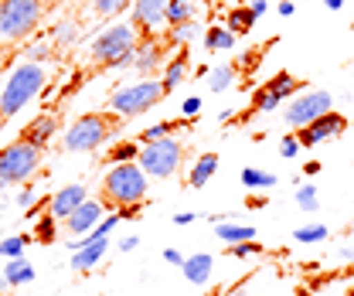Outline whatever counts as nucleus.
Here are the masks:
<instances>
[{"mask_svg": "<svg viewBox=\"0 0 354 296\" xmlns=\"http://www.w3.org/2000/svg\"><path fill=\"white\" fill-rule=\"evenodd\" d=\"M44 82H48V75H44V68L38 62H21V65H14V72L7 75V85H3V92H0V123H7L10 116H17L44 89Z\"/></svg>", "mask_w": 354, "mask_h": 296, "instance_id": "f257e3e1", "label": "nucleus"}, {"mask_svg": "<svg viewBox=\"0 0 354 296\" xmlns=\"http://www.w3.org/2000/svg\"><path fill=\"white\" fill-rule=\"evenodd\" d=\"M136 58V28L120 21L109 24L95 41H92V65L95 68H127Z\"/></svg>", "mask_w": 354, "mask_h": 296, "instance_id": "f03ea898", "label": "nucleus"}, {"mask_svg": "<svg viewBox=\"0 0 354 296\" xmlns=\"http://www.w3.org/2000/svg\"><path fill=\"white\" fill-rule=\"evenodd\" d=\"M102 198L106 205H143L147 198V170L140 164H116L102 181Z\"/></svg>", "mask_w": 354, "mask_h": 296, "instance_id": "7ed1b4c3", "label": "nucleus"}, {"mask_svg": "<svg viewBox=\"0 0 354 296\" xmlns=\"http://www.w3.org/2000/svg\"><path fill=\"white\" fill-rule=\"evenodd\" d=\"M44 14L41 0H0V38L24 41L38 31Z\"/></svg>", "mask_w": 354, "mask_h": 296, "instance_id": "20e7f679", "label": "nucleus"}, {"mask_svg": "<svg viewBox=\"0 0 354 296\" xmlns=\"http://www.w3.org/2000/svg\"><path fill=\"white\" fill-rule=\"evenodd\" d=\"M116 120H123V116H106V113H86V116H79L68 133H65V150L68 154H88V150H95L99 143H106L109 136H113V129H116Z\"/></svg>", "mask_w": 354, "mask_h": 296, "instance_id": "39448f33", "label": "nucleus"}, {"mask_svg": "<svg viewBox=\"0 0 354 296\" xmlns=\"http://www.w3.org/2000/svg\"><path fill=\"white\" fill-rule=\"evenodd\" d=\"M164 95H167L164 82L143 79V82H133V85H127V89H116V92L109 95V109H113L116 116L130 120V116H143L147 109H153Z\"/></svg>", "mask_w": 354, "mask_h": 296, "instance_id": "423d86ee", "label": "nucleus"}, {"mask_svg": "<svg viewBox=\"0 0 354 296\" xmlns=\"http://www.w3.org/2000/svg\"><path fill=\"white\" fill-rule=\"evenodd\" d=\"M180 160H184V147H180V140H174V136L143 143L140 147V157H136V164L147 170V177H157V181L171 177L180 167Z\"/></svg>", "mask_w": 354, "mask_h": 296, "instance_id": "0eeeda50", "label": "nucleus"}, {"mask_svg": "<svg viewBox=\"0 0 354 296\" xmlns=\"http://www.w3.org/2000/svg\"><path fill=\"white\" fill-rule=\"evenodd\" d=\"M38 167H41V147L28 140H14L10 147L0 150V177L7 184H24Z\"/></svg>", "mask_w": 354, "mask_h": 296, "instance_id": "6e6552de", "label": "nucleus"}, {"mask_svg": "<svg viewBox=\"0 0 354 296\" xmlns=\"http://www.w3.org/2000/svg\"><path fill=\"white\" fill-rule=\"evenodd\" d=\"M334 109V95L327 89H310L304 95H297L290 106H286V123L293 129H304L310 127L313 120H320L324 113Z\"/></svg>", "mask_w": 354, "mask_h": 296, "instance_id": "1a4fd4ad", "label": "nucleus"}, {"mask_svg": "<svg viewBox=\"0 0 354 296\" xmlns=\"http://www.w3.org/2000/svg\"><path fill=\"white\" fill-rule=\"evenodd\" d=\"M304 89V79H297V75H290V72H279V75H272L269 82H263L256 89V95H252V113H272V109H279L293 92H300Z\"/></svg>", "mask_w": 354, "mask_h": 296, "instance_id": "9d476101", "label": "nucleus"}, {"mask_svg": "<svg viewBox=\"0 0 354 296\" xmlns=\"http://www.w3.org/2000/svg\"><path fill=\"white\" fill-rule=\"evenodd\" d=\"M344 129H348V116L337 113V109H330V113H324L320 120H313L310 127L297 129V136H300L304 147H317V143H327V140L341 136Z\"/></svg>", "mask_w": 354, "mask_h": 296, "instance_id": "9b49d317", "label": "nucleus"}, {"mask_svg": "<svg viewBox=\"0 0 354 296\" xmlns=\"http://www.w3.org/2000/svg\"><path fill=\"white\" fill-rule=\"evenodd\" d=\"M68 249H72V269L86 272V269H92V266L106 255V249H109V235H95V232H88L86 239L72 242Z\"/></svg>", "mask_w": 354, "mask_h": 296, "instance_id": "f8f14e48", "label": "nucleus"}, {"mask_svg": "<svg viewBox=\"0 0 354 296\" xmlns=\"http://www.w3.org/2000/svg\"><path fill=\"white\" fill-rule=\"evenodd\" d=\"M167 3L171 0H133V28L136 31H153L167 21Z\"/></svg>", "mask_w": 354, "mask_h": 296, "instance_id": "ddd939ff", "label": "nucleus"}, {"mask_svg": "<svg viewBox=\"0 0 354 296\" xmlns=\"http://www.w3.org/2000/svg\"><path fill=\"white\" fill-rule=\"evenodd\" d=\"M99 218H102V201H92V198H88L86 205H79L75 212L65 218V228H68L72 235H88V232L99 225Z\"/></svg>", "mask_w": 354, "mask_h": 296, "instance_id": "4468645a", "label": "nucleus"}, {"mask_svg": "<svg viewBox=\"0 0 354 296\" xmlns=\"http://www.w3.org/2000/svg\"><path fill=\"white\" fill-rule=\"evenodd\" d=\"M88 201V191L82 184H68V187H62L55 198H51V214L58 218V221H65L68 214L75 212L79 205H86Z\"/></svg>", "mask_w": 354, "mask_h": 296, "instance_id": "2eb2a0df", "label": "nucleus"}, {"mask_svg": "<svg viewBox=\"0 0 354 296\" xmlns=\"http://www.w3.org/2000/svg\"><path fill=\"white\" fill-rule=\"evenodd\" d=\"M164 44H157V41H147L143 44H136V58H133V68L140 72V75H153L160 65H164Z\"/></svg>", "mask_w": 354, "mask_h": 296, "instance_id": "dca6fc26", "label": "nucleus"}, {"mask_svg": "<svg viewBox=\"0 0 354 296\" xmlns=\"http://www.w3.org/2000/svg\"><path fill=\"white\" fill-rule=\"evenodd\" d=\"M212 266H215V259L205 252H194L184 259V266H180V272H184V279L187 283H194V286H208L212 283Z\"/></svg>", "mask_w": 354, "mask_h": 296, "instance_id": "f3484780", "label": "nucleus"}, {"mask_svg": "<svg viewBox=\"0 0 354 296\" xmlns=\"http://www.w3.org/2000/svg\"><path fill=\"white\" fill-rule=\"evenodd\" d=\"M55 129H58V123H55V116H38V120H31L28 127L21 129V140H28V143H35V147H41L55 136Z\"/></svg>", "mask_w": 354, "mask_h": 296, "instance_id": "a211bd4d", "label": "nucleus"}, {"mask_svg": "<svg viewBox=\"0 0 354 296\" xmlns=\"http://www.w3.org/2000/svg\"><path fill=\"white\" fill-rule=\"evenodd\" d=\"M235 31L228 28V24H212L208 31H205V48L208 51H232L235 48Z\"/></svg>", "mask_w": 354, "mask_h": 296, "instance_id": "6ab92c4d", "label": "nucleus"}, {"mask_svg": "<svg viewBox=\"0 0 354 296\" xmlns=\"http://www.w3.org/2000/svg\"><path fill=\"white\" fill-rule=\"evenodd\" d=\"M215 170H218V154H205L198 164H194V170H191V177H187V184L198 191V187H205L212 177H215Z\"/></svg>", "mask_w": 354, "mask_h": 296, "instance_id": "aec40b11", "label": "nucleus"}, {"mask_svg": "<svg viewBox=\"0 0 354 296\" xmlns=\"http://www.w3.org/2000/svg\"><path fill=\"white\" fill-rule=\"evenodd\" d=\"M215 235H218L221 242H249V239H256V228L252 225H232V221H218L215 225Z\"/></svg>", "mask_w": 354, "mask_h": 296, "instance_id": "412c9836", "label": "nucleus"}, {"mask_svg": "<svg viewBox=\"0 0 354 296\" xmlns=\"http://www.w3.org/2000/svg\"><path fill=\"white\" fill-rule=\"evenodd\" d=\"M35 279V269L24 262V259H10L7 269H3V283L7 286H21V283H31Z\"/></svg>", "mask_w": 354, "mask_h": 296, "instance_id": "4be33fe9", "label": "nucleus"}, {"mask_svg": "<svg viewBox=\"0 0 354 296\" xmlns=\"http://www.w3.org/2000/svg\"><path fill=\"white\" fill-rule=\"evenodd\" d=\"M235 79H239L235 65H215V68L208 72V89H212V92H225V89H232Z\"/></svg>", "mask_w": 354, "mask_h": 296, "instance_id": "5701e85b", "label": "nucleus"}, {"mask_svg": "<svg viewBox=\"0 0 354 296\" xmlns=\"http://www.w3.org/2000/svg\"><path fill=\"white\" fill-rule=\"evenodd\" d=\"M184 79H187V55H177L174 62L167 65V72H164V79H160V82H164V89H167V92H174Z\"/></svg>", "mask_w": 354, "mask_h": 296, "instance_id": "b1692460", "label": "nucleus"}, {"mask_svg": "<svg viewBox=\"0 0 354 296\" xmlns=\"http://www.w3.org/2000/svg\"><path fill=\"white\" fill-rule=\"evenodd\" d=\"M252 24H256V10H252V7H232V14H228V28H232L235 35L252 31Z\"/></svg>", "mask_w": 354, "mask_h": 296, "instance_id": "393cba45", "label": "nucleus"}, {"mask_svg": "<svg viewBox=\"0 0 354 296\" xmlns=\"http://www.w3.org/2000/svg\"><path fill=\"white\" fill-rule=\"evenodd\" d=\"M187 123H180V120H171V123H153V127H147L140 133V143H153V140H164V136H171L174 129H184Z\"/></svg>", "mask_w": 354, "mask_h": 296, "instance_id": "a878e982", "label": "nucleus"}, {"mask_svg": "<svg viewBox=\"0 0 354 296\" xmlns=\"http://www.w3.org/2000/svg\"><path fill=\"white\" fill-rule=\"evenodd\" d=\"M167 21L171 24H187V21H194V7L187 3V0H171L167 3Z\"/></svg>", "mask_w": 354, "mask_h": 296, "instance_id": "bb28decb", "label": "nucleus"}, {"mask_svg": "<svg viewBox=\"0 0 354 296\" xmlns=\"http://www.w3.org/2000/svg\"><path fill=\"white\" fill-rule=\"evenodd\" d=\"M242 184H245V187H272V184H276V174H269V170H256V167H245V170H242Z\"/></svg>", "mask_w": 354, "mask_h": 296, "instance_id": "cd10ccee", "label": "nucleus"}, {"mask_svg": "<svg viewBox=\"0 0 354 296\" xmlns=\"http://www.w3.org/2000/svg\"><path fill=\"white\" fill-rule=\"evenodd\" d=\"M330 232H327V225H304V228H297L293 232V239L297 242H304V246H313V242H324Z\"/></svg>", "mask_w": 354, "mask_h": 296, "instance_id": "c85d7f7f", "label": "nucleus"}, {"mask_svg": "<svg viewBox=\"0 0 354 296\" xmlns=\"http://www.w3.org/2000/svg\"><path fill=\"white\" fill-rule=\"evenodd\" d=\"M130 7H133V0H92V10L99 17H113V14H123Z\"/></svg>", "mask_w": 354, "mask_h": 296, "instance_id": "c756f323", "label": "nucleus"}, {"mask_svg": "<svg viewBox=\"0 0 354 296\" xmlns=\"http://www.w3.org/2000/svg\"><path fill=\"white\" fill-rule=\"evenodd\" d=\"M140 147H143V143H116V147L109 150V160H113V164H130V160L140 157Z\"/></svg>", "mask_w": 354, "mask_h": 296, "instance_id": "7c9ffc66", "label": "nucleus"}, {"mask_svg": "<svg viewBox=\"0 0 354 296\" xmlns=\"http://www.w3.org/2000/svg\"><path fill=\"white\" fill-rule=\"evenodd\" d=\"M297 205H300V212H307V214H313L320 208V198H317V187H313V184L297 187Z\"/></svg>", "mask_w": 354, "mask_h": 296, "instance_id": "2f4dec72", "label": "nucleus"}, {"mask_svg": "<svg viewBox=\"0 0 354 296\" xmlns=\"http://www.w3.org/2000/svg\"><path fill=\"white\" fill-rule=\"evenodd\" d=\"M55 232H58V218L55 214H44L41 221H38V228H35V239L48 246V242H55Z\"/></svg>", "mask_w": 354, "mask_h": 296, "instance_id": "473e14b6", "label": "nucleus"}, {"mask_svg": "<svg viewBox=\"0 0 354 296\" xmlns=\"http://www.w3.org/2000/svg\"><path fill=\"white\" fill-rule=\"evenodd\" d=\"M24 246H28V235H10V239L0 242V255H7V259H21Z\"/></svg>", "mask_w": 354, "mask_h": 296, "instance_id": "72a5a7b5", "label": "nucleus"}, {"mask_svg": "<svg viewBox=\"0 0 354 296\" xmlns=\"http://www.w3.org/2000/svg\"><path fill=\"white\" fill-rule=\"evenodd\" d=\"M75 38H79V24L75 21H62L55 28V44H75Z\"/></svg>", "mask_w": 354, "mask_h": 296, "instance_id": "f704fd0d", "label": "nucleus"}, {"mask_svg": "<svg viewBox=\"0 0 354 296\" xmlns=\"http://www.w3.org/2000/svg\"><path fill=\"white\" fill-rule=\"evenodd\" d=\"M194 38H198V24H194V21L171 28V41L174 44H187V41H194Z\"/></svg>", "mask_w": 354, "mask_h": 296, "instance_id": "c9c22d12", "label": "nucleus"}, {"mask_svg": "<svg viewBox=\"0 0 354 296\" xmlns=\"http://www.w3.org/2000/svg\"><path fill=\"white\" fill-rule=\"evenodd\" d=\"M228 252L235 255V259H249V255L263 252V246H259L256 239H249V242H235V246H228Z\"/></svg>", "mask_w": 354, "mask_h": 296, "instance_id": "e433bc0d", "label": "nucleus"}, {"mask_svg": "<svg viewBox=\"0 0 354 296\" xmlns=\"http://www.w3.org/2000/svg\"><path fill=\"white\" fill-rule=\"evenodd\" d=\"M300 147H304V143H300V136H297V133L279 140V154H283V157H297V154H300Z\"/></svg>", "mask_w": 354, "mask_h": 296, "instance_id": "4c0bfd02", "label": "nucleus"}, {"mask_svg": "<svg viewBox=\"0 0 354 296\" xmlns=\"http://www.w3.org/2000/svg\"><path fill=\"white\" fill-rule=\"evenodd\" d=\"M120 221H123V218H120V212H116V214H106V218H102V221H99L92 232H95V235H109V232H113Z\"/></svg>", "mask_w": 354, "mask_h": 296, "instance_id": "58836bf2", "label": "nucleus"}, {"mask_svg": "<svg viewBox=\"0 0 354 296\" xmlns=\"http://www.w3.org/2000/svg\"><path fill=\"white\" fill-rule=\"evenodd\" d=\"M198 113H201V99H198V95L184 99V106H180V116H184V120H194Z\"/></svg>", "mask_w": 354, "mask_h": 296, "instance_id": "ea45409f", "label": "nucleus"}, {"mask_svg": "<svg viewBox=\"0 0 354 296\" xmlns=\"http://www.w3.org/2000/svg\"><path fill=\"white\" fill-rule=\"evenodd\" d=\"M164 262H171V266H184V255L177 252V249H164Z\"/></svg>", "mask_w": 354, "mask_h": 296, "instance_id": "a19ab883", "label": "nucleus"}, {"mask_svg": "<svg viewBox=\"0 0 354 296\" xmlns=\"http://www.w3.org/2000/svg\"><path fill=\"white\" fill-rule=\"evenodd\" d=\"M17 201H21L24 208H35V201H38V194H35V191L28 187V191H21V198H17Z\"/></svg>", "mask_w": 354, "mask_h": 296, "instance_id": "79ce46f5", "label": "nucleus"}, {"mask_svg": "<svg viewBox=\"0 0 354 296\" xmlns=\"http://www.w3.org/2000/svg\"><path fill=\"white\" fill-rule=\"evenodd\" d=\"M48 51H51L48 44H35V48H31V62H44V58H48Z\"/></svg>", "mask_w": 354, "mask_h": 296, "instance_id": "37998d69", "label": "nucleus"}, {"mask_svg": "<svg viewBox=\"0 0 354 296\" xmlns=\"http://www.w3.org/2000/svg\"><path fill=\"white\" fill-rule=\"evenodd\" d=\"M136 214H140V205H123V208H120V218H123V221H133Z\"/></svg>", "mask_w": 354, "mask_h": 296, "instance_id": "c03bdc74", "label": "nucleus"}, {"mask_svg": "<svg viewBox=\"0 0 354 296\" xmlns=\"http://www.w3.org/2000/svg\"><path fill=\"white\" fill-rule=\"evenodd\" d=\"M136 246H140V239H136V235H130V239H123V242H120V249H123V252H133Z\"/></svg>", "mask_w": 354, "mask_h": 296, "instance_id": "a18cd8bd", "label": "nucleus"}, {"mask_svg": "<svg viewBox=\"0 0 354 296\" xmlns=\"http://www.w3.org/2000/svg\"><path fill=\"white\" fill-rule=\"evenodd\" d=\"M198 214H191V212H180V214H174V225H191Z\"/></svg>", "mask_w": 354, "mask_h": 296, "instance_id": "49530a36", "label": "nucleus"}, {"mask_svg": "<svg viewBox=\"0 0 354 296\" xmlns=\"http://www.w3.org/2000/svg\"><path fill=\"white\" fill-rule=\"evenodd\" d=\"M249 7H252V10H256V17H259V14H266V7H269V3H266V0H252Z\"/></svg>", "mask_w": 354, "mask_h": 296, "instance_id": "de8ad7c7", "label": "nucleus"}, {"mask_svg": "<svg viewBox=\"0 0 354 296\" xmlns=\"http://www.w3.org/2000/svg\"><path fill=\"white\" fill-rule=\"evenodd\" d=\"M293 10H297V7H293V3H290V0H283V3H279V14H283V17H290V14H293Z\"/></svg>", "mask_w": 354, "mask_h": 296, "instance_id": "09e8293b", "label": "nucleus"}, {"mask_svg": "<svg viewBox=\"0 0 354 296\" xmlns=\"http://www.w3.org/2000/svg\"><path fill=\"white\" fill-rule=\"evenodd\" d=\"M341 262H351L354 266V246L351 249H341Z\"/></svg>", "mask_w": 354, "mask_h": 296, "instance_id": "8fccbe9b", "label": "nucleus"}, {"mask_svg": "<svg viewBox=\"0 0 354 296\" xmlns=\"http://www.w3.org/2000/svg\"><path fill=\"white\" fill-rule=\"evenodd\" d=\"M324 3H327V10H341L344 7V0H324Z\"/></svg>", "mask_w": 354, "mask_h": 296, "instance_id": "3c124183", "label": "nucleus"}, {"mask_svg": "<svg viewBox=\"0 0 354 296\" xmlns=\"http://www.w3.org/2000/svg\"><path fill=\"white\" fill-rule=\"evenodd\" d=\"M317 170H320V164H317V160H310L307 167H304V174H317Z\"/></svg>", "mask_w": 354, "mask_h": 296, "instance_id": "603ef678", "label": "nucleus"}, {"mask_svg": "<svg viewBox=\"0 0 354 296\" xmlns=\"http://www.w3.org/2000/svg\"><path fill=\"white\" fill-rule=\"evenodd\" d=\"M348 296H354V286H351V290H348Z\"/></svg>", "mask_w": 354, "mask_h": 296, "instance_id": "864d4df0", "label": "nucleus"}]
</instances>
